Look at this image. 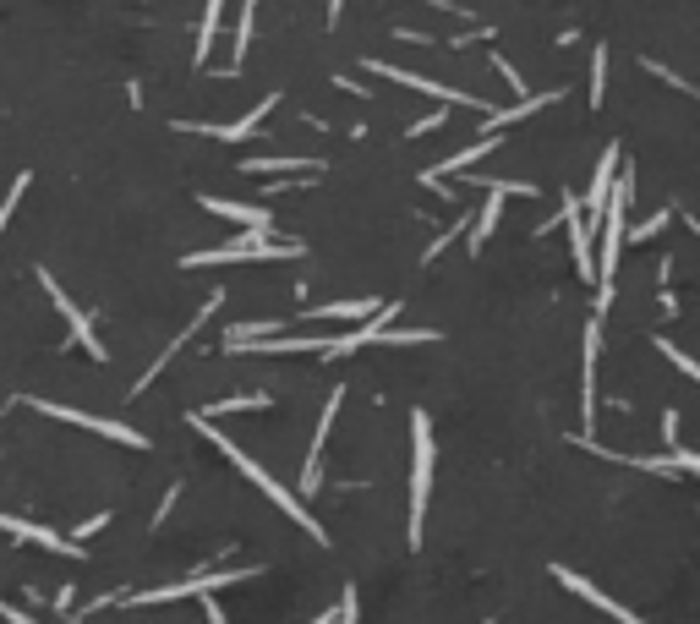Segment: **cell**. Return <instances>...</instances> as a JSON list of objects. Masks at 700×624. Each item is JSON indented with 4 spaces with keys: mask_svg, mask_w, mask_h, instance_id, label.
Returning <instances> with one entry per match:
<instances>
[{
    "mask_svg": "<svg viewBox=\"0 0 700 624\" xmlns=\"http://www.w3.org/2000/svg\"><path fill=\"white\" fill-rule=\"evenodd\" d=\"M192 427H197V433H203V438H208V444H214V449H219V455H225V460H230V466H236V471H241V477H247V482H252V488H263V499H268V504H279V510H285V520H296V526H301V531H307V537H312V542H318V548H323V542H329V531H323V526H318V520H312V510H307V504H301V499H296V493H290V488H279V482H274V477H268V466H258V460H252V455H247V449H241V444H230V438H225V433H219V422H214V416H203V411H192Z\"/></svg>",
    "mask_w": 700,
    "mask_h": 624,
    "instance_id": "cell-1",
    "label": "cell"
},
{
    "mask_svg": "<svg viewBox=\"0 0 700 624\" xmlns=\"http://www.w3.org/2000/svg\"><path fill=\"white\" fill-rule=\"evenodd\" d=\"M624 225H629V181H613L602 203V247H591V285H597V323L613 312V274L624 252Z\"/></svg>",
    "mask_w": 700,
    "mask_h": 624,
    "instance_id": "cell-2",
    "label": "cell"
},
{
    "mask_svg": "<svg viewBox=\"0 0 700 624\" xmlns=\"http://www.w3.org/2000/svg\"><path fill=\"white\" fill-rule=\"evenodd\" d=\"M247 575H258V564H236V570H203V575H192V581L154 586V592H110V597H99V603H88V614H93V608H110V603L154 608V603H181V597H214L219 586H236V581H247Z\"/></svg>",
    "mask_w": 700,
    "mask_h": 624,
    "instance_id": "cell-3",
    "label": "cell"
},
{
    "mask_svg": "<svg viewBox=\"0 0 700 624\" xmlns=\"http://www.w3.org/2000/svg\"><path fill=\"white\" fill-rule=\"evenodd\" d=\"M285 258H307V252H301L296 241H274V236H263V230H241V241L192 252V258H181V263L186 269H225V263H285Z\"/></svg>",
    "mask_w": 700,
    "mask_h": 624,
    "instance_id": "cell-4",
    "label": "cell"
},
{
    "mask_svg": "<svg viewBox=\"0 0 700 624\" xmlns=\"http://www.w3.org/2000/svg\"><path fill=\"white\" fill-rule=\"evenodd\" d=\"M427 493H433V422H427V411H411V520H405L411 548H422Z\"/></svg>",
    "mask_w": 700,
    "mask_h": 624,
    "instance_id": "cell-5",
    "label": "cell"
},
{
    "mask_svg": "<svg viewBox=\"0 0 700 624\" xmlns=\"http://www.w3.org/2000/svg\"><path fill=\"white\" fill-rule=\"evenodd\" d=\"M17 406H33L39 416H55V422L88 427V433L110 438V444H126V449H148V433H137V427H126V422H110V416H93V411H72V406H55V400H44V395H17Z\"/></svg>",
    "mask_w": 700,
    "mask_h": 624,
    "instance_id": "cell-6",
    "label": "cell"
},
{
    "mask_svg": "<svg viewBox=\"0 0 700 624\" xmlns=\"http://www.w3.org/2000/svg\"><path fill=\"white\" fill-rule=\"evenodd\" d=\"M367 72H372V77H389V83H405V88H416V94H433V99H443V104H471V110L493 115V104H487V99H476V94H460V88L438 83V77L405 72V66H394V61H367Z\"/></svg>",
    "mask_w": 700,
    "mask_h": 624,
    "instance_id": "cell-7",
    "label": "cell"
},
{
    "mask_svg": "<svg viewBox=\"0 0 700 624\" xmlns=\"http://www.w3.org/2000/svg\"><path fill=\"white\" fill-rule=\"evenodd\" d=\"M39 285H44V296H50V302H55V307H61V318H66V323H72V340H77V345H83V351L93 356V362H104V345H99V334H93V323H88V312H83V307H77V302H72V296H66V291H61V280H55V274H50V269H39Z\"/></svg>",
    "mask_w": 700,
    "mask_h": 624,
    "instance_id": "cell-8",
    "label": "cell"
},
{
    "mask_svg": "<svg viewBox=\"0 0 700 624\" xmlns=\"http://www.w3.org/2000/svg\"><path fill=\"white\" fill-rule=\"evenodd\" d=\"M597 351H602V323H586V340H580V427L597 422Z\"/></svg>",
    "mask_w": 700,
    "mask_h": 624,
    "instance_id": "cell-9",
    "label": "cell"
},
{
    "mask_svg": "<svg viewBox=\"0 0 700 624\" xmlns=\"http://www.w3.org/2000/svg\"><path fill=\"white\" fill-rule=\"evenodd\" d=\"M0 531H6V537H17V542H39L44 553H61V559H83V548H77L72 537H61V531L39 526V520H22V515H6V510H0Z\"/></svg>",
    "mask_w": 700,
    "mask_h": 624,
    "instance_id": "cell-10",
    "label": "cell"
},
{
    "mask_svg": "<svg viewBox=\"0 0 700 624\" xmlns=\"http://www.w3.org/2000/svg\"><path fill=\"white\" fill-rule=\"evenodd\" d=\"M279 104V94H263V104H252L241 121H230V126H208V121H181L175 132H203V137H219V143H241V137H252L258 126L268 121V110Z\"/></svg>",
    "mask_w": 700,
    "mask_h": 624,
    "instance_id": "cell-11",
    "label": "cell"
},
{
    "mask_svg": "<svg viewBox=\"0 0 700 624\" xmlns=\"http://www.w3.org/2000/svg\"><path fill=\"white\" fill-rule=\"evenodd\" d=\"M340 400H345V389H329V400H323V416H318V433H312V444H307V460H301V493H312V488H318V466H323V444H329V433H334V416H340Z\"/></svg>",
    "mask_w": 700,
    "mask_h": 624,
    "instance_id": "cell-12",
    "label": "cell"
},
{
    "mask_svg": "<svg viewBox=\"0 0 700 624\" xmlns=\"http://www.w3.org/2000/svg\"><path fill=\"white\" fill-rule=\"evenodd\" d=\"M219 307H225V291H208V296H203V307H197V318H192V323H186V329H181V334H175V340L165 345V356H159V362H154V367H148V373H143V378H137V389H132V395H143V389H148V384H154V378H159V373H165V367L175 362V351H181V345H186V340H192V334H197V329H203V323H208V318H214V312H219Z\"/></svg>",
    "mask_w": 700,
    "mask_h": 624,
    "instance_id": "cell-13",
    "label": "cell"
},
{
    "mask_svg": "<svg viewBox=\"0 0 700 624\" xmlns=\"http://www.w3.org/2000/svg\"><path fill=\"white\" fill-rule=\"evenodd\" d=\"M553 581H558V586H569V592H575V597H586L591 608H602V614H608V619H618V624H646L640 614H629L624 603H613L608 592H597V586H591L586 575H575V570H569V564H553Z\"/></svg>",
    "mask_w": 700,
    "mask_h": 624,
    "instance_id": "cell-14",
    "label": "cell"
},
{
    "mask_svg": "<svg viewBox=\"0 0 700 624\" xmlns=\"http://www.w3.org/2000/svg\"><path fill=\"white\" fill-rule=\"evenodd\" d=\"M208 214H219V219H230V225H241V230H274V214H268V203H230V198H203Z\"/></svg>",
    "mask_w": 700,
    "mask_h": 624,
    "instance_id": "cell-15",
    "label": "cell"
},
{
    "mask_svg": "<svg viewBox=\"0 0 700 624\" xmlns=\"http://www.w3.org/2000/svg\"><path fill=\"white\" fill-rule=\"evenodd\" d=\"M378 307H383L378 296H367V302H318L301 312V323H367Z\"/></svg>",
    "mask_w": 700,
    "mask_h": 624,
    "instance_id": "cell-16",
    "label": "cell"
},
{
    "mask_svg": "<svg viewBox=\"0 0 700 624\" xmlns=\"http://www.w3.org/2000/svg\"><path fill=\"white\" fill-rule=\"evenodd\" d=\"M613 181H618V143H608V148H602V159H597V176H591V192H586V203H591V214H597V219H602V203H608Z\"/></svg>",
    "mask_w": 700,
    "mask_h": 624,
    "instance_id": "cell-17",
    "label": "cell"
},
{
    "mask_svg": "<svg viewBox=\"0 0 700 624\" xmlns=\"http://www.w3.org/2000/svg\"><path fill=\"white\" fill-rule=\"evenodd\" d=\"M487 148H498V132H487L482 143H471V148H460V154H449L443 165H427V176H438V181H443V176H460V170H465V165H476V159H482Z\"/></svg>",
    "mask_w": 700,
    "mask_h": 624,
    "instance_id": "cell-18",
    "label": "cell"
},
{
    "mask_svg": "<svg viewBox=\"0 0 700 624\" xmlns=\"http://www.w3.org/2000/svg\"><path fill=\"white\" fill-rule=\"evenodd\" d=\"M247 176H279V170H301V176H318L323 159H247Z\"/></svg>",
    "mask_w": 700,
    "mask_h": 624,
    "instance_id": "cell-19",
    "label": "cell"
},
{
    "mask_svg": "<svg viewBox=\"0 0 700 624\" xmlns=\"http://www.w3.org/2000/svg\"><path fill=\"white\" fill-rule=\"evenodd\" d=\"M465 181H476V187H487L493 198H536L531 181H498V176H482V170H460Z\"/></svg>",
    "mask_w": 700,
    "mask_h": 624,
    "instance_id": "cell-20",
    "label": "cell"
},
{
    "mask_svg": "<svg viewBox=\"0 0 700 624\" xmlns=\"http://www.w3.org/2000/svg\"><path fill=\"white\" fill-rule=\"evenodd\" d=\"M219 17H225V0H208V11H203V28H197V66H208V55H214Z\"/></svg>",
    "mask_w": 700,
    "mask_h": 624,
    "instance_id": "cell-21",
    "label": "cell"
},
{
    "mask_svg": "<svg viewBox=\"0 0 700 624\" xmlns=\"http://www.w3.org/2000/svg\"><path fill=\"white\" fill-rule=\"evenodd\" d=\"M274 400H268V389H258V395H230V400H214L203 416H236V411H268Z\"/></svg>",
    "mask_w": 700,
    "mask_h": 624,
    "instance_id": "cell-22",
    "label": "cell"
},
{
    "mask_svg": "<svg viewBox=\"0 0 700 624\" xmlns=\"http://www.w3.org/2000/svg\"><path fill=\"white\" fill-rule=\"evenodd\" d=\"M252 17H258V0H241V17H236V61H247V50H252Z\"/></svg>",
    "mask_w": 700,
    "mask_h": 624,
    "instance_id": "cell-23",
    "label": "cell"
},
{
    "mask_svg": "<svg viewBox=\"0 0 700 624\" xmlns=\"http://www.w3.org/2000/svg\"><path fill=\"white\" fill-rule=\"evenodd\" d=\"M668 219H673V208H657V214L640 219V225H624V241H651L657 230H668Z\"/></svg>",
    "mask_w": 700,
    "mask_h": 624,
    "instance_id": "cell-24",
    "label": "cell"
},
{
    "mask_svg": "<svg viewBox=\"0 0 700 624\" xmlns=\"http://www.w3.org/2000/svg\"><path fill=\"white\" fill-rule=\"evenodd\" d=\"M602 99H608V50L591 55V104L602 110Z\"/></svg>",
    "mask_w": 700,
    "mask_h": 624,
    "instance_id": "cell-25",
    "label": "cell"
},
{
    "mask_svg": "<svg viewBox=\"0 0 700 624\" xmlns=\"http://www.w3.org/2000/svg\"><path fill=\"white\" fill-rule=\"evenodd\" d=\"M22 192H28V176H17V181H11V192H6V198H0V230H6V225H11V214H17V203H22Z\"/></svg>",
    "mask_w": 700,
    "mask_h": 624,
    "instance_id": "cell-26",
    "label": "cell"
},
{
    "mask_svg": "<svg viewBox=\"0 0 700 624\" xmlns=\"http://www.w3.org/2000/svg\"><path fill=\"white\" fill-rule=\"evenodd\" d=\"M657 351H662V356H668V362H673V367H679V373H684V378H700V367H695V362H690V356H684V351H679V345H673V340H657Z\"/></svg>",
    "mask_w": 700,
    "mask_h": 624,
    "instance_id": "cell-27",
    "label": "cell"
},
{
    "mask_svg": "<svg viewBox=\"0 0 700 624\" xmlns=\"http://www.w3.org/2000/svg\"><path fill=\"white\" fill-rule=\"evenodd\" d=\"M646 72L657 77V83H668V88H679V94H695V83H684L679 72H668V66H657V61H646Z\"/></svg>",
    "mask_w": 700,
    "mask_h": 624,
    "instance_id": "cell-28",
    "label": "cell"
},
{
    "mask_svg": "<svg viewBox=\"0 0 700 624\" xmlns=\"http://www.w3.org/2000/svg\"><path fill=\"white\" fill-rule=\"evenodd\" d=\"M334 614H340L334 624H356V586H345V592H340V608H334Z\"/></svg>",
    "mask_w": 700,
    "mask_h": 624,
    "instance_id": "cell-29",
    "label": "cell"
},
{
    "mask_svg": "<svg viewBox=\"0 0 700 624\" xmlns=\"http://www.w3.org/2000/svg\"><path fill=\"white\" fill-rule=\"evenodd\" d=\"M104 526H110V510H99V515H88V520H83V526H77V537H72V542H88V537H93V531H104Z\"/></svg>",
    "mask_w": 700,
    "mask_h": 624,
    "instance_id": "cell-30",
    "label": "cell"
},
{
    "mask_svg": "<svg viewBox=\"0 0 700 624\" xmlns=\"http://www.w3.org/2000/svg\"><path fill=\"white\" fill-rule=\"evenodd\" d=\"M443 126H449V115H427V121H416V126H405V132H411V137H427V132H443Z\"/></svg>",
    "mask_w": 700,
    "mask_h": 624,
    "instance_id": "cell-31",
    "label": "cell"
},
{
    "mask_svg": "<svg viewBox=\"0 0 700 624\" xmlns=\"http://www.w3.org/2000/svg\"><path fill=\"white\" fill-rule=\"evenodd\" d=\"M662 444H668V449H679V411H668V416H662Z\"/></svg>",
    "mask_w": 700,
    "mask_h": 624,
    "instance_id": "cell-32",
    "label": "cell"
},
{
    "mask_svg": "<svg viewBox=\"0 0 700 624\" xmlns=\"http://www.w3.org/2000/svg\"><path fill=\"white\" fill-rule=\"evenodd\" d=\"M0 619H6V624H39V619L22 614V608H11V603H0Z\"/></svg>",
    "mask_w": 700,
    "mask_h": 624,
    "instance_id": "cell-33",
    "label": "cell"
},
{
    "mask_svg": "<svg viewBox=\"0 0 700 624\" xmlns=\"http://www.w3.org/2000/svg\"><path fill=\"white\" fill-rule=\"evenodd\" d=\"M203 614H208V624H230V619H225V608H219L214 597H203Z\"/></svg>",
    "mask_w": 700,
    "mask_h": 624,
    "instance_id": "cell-34",
    "label": "cell"
},
{
    "mask_svg": "<svg viewBox=\"0 0 700 624\" xmlns=\"http://www.w3.org/2000/svg\"><path fill=\"white\" fill-rule=\"evenodd\" d=\"M340 11H345V0H329V22H340Z\"/></svg>",
    "mask_w": 700,
    "mask_h": 624,
    "instance_id": "cell-35",
    "label": "cell"
},
{
    "mask_svg": "<svg viewBox=\"0 0 700 624\" xmlns=\"http://www.w3.org/2000/svg\"><path fill=\"white\" fill-rule=\"evenodd\" d=\"M334 619H340V614H334V608H329V614H318V619H312V624H334Z\"/></svg>",
    "mask_w": 700,
    "mask_h": 624,
    "instance_id": "cell-36",
    "label": "cell"
}]
</instances>
